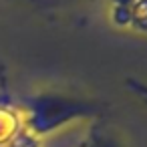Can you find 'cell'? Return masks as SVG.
<instances>
[{
    "label": "cell",
    "mask_w": 147,
    "mask_h": 147,
    "mask_svg": "<svg viewBox=\"0 0 147 147\" xmlns=\"http://www.w3.org/2000/svg\"><path fill=\"white\" fill-rule=\"evenodd\" d=\"M40 147H127V141L121 131L101 115L40 141Z\"/></svg>",
    "instance_id": "2"
},
{
    "label": "cell",
    "mask_w": 147,
    "mask_h": 147,
    "mask_svg": "<svg viewBox=\"0 0 147 147\" xmlns=\"http://www.w3.org/2000/svg\"><path fill=\"white\" fill-rule=\"evenodd\" d=\"M18 2L34 4V6H40V8H49V6H55V4H53V0H18Z\"/></svg>",
    "instance_id": "5"
},
{
    "label": "cell",
    "mask_w": 147,
    "mask_h": 147,
    "mask_svg": "<svg viewBox=\"0 0 147 147\" xmlns=\"http://www.w3.org/2000/svg\"><path fill=\"white\" fill-rule=\"evenodd\" d=\"M109 12L119 28L147 32V0H109Z\"/></svg>",
    "instance_id": "3"
},
{
    "label": "cell",
    "mask_w": 147,
    "mask_h": 147,
    "mask_svg": "<svg viewBox=\"0 0 147 147\" xmlns=\"http://www.w3.org/2000/svg\"><path fill=\"white\" fill-rule=\"evenodd\" d=\"M14 107L24 133L36 141H45L69 127L105 115V105L101 101L57 91L26 95Z\"/></svg>",
    "instance_id": "1"
},
{
    "label": "cell",
    "mask_w": 147,
    "mask_h": 147,
    "mask_svg": "<svg viewBox=\"0 0 147 147\" xmlns=\"http://www.w3.org/2000/svg\"><path fill=\"white\" fill-rule=\"evenodd\" d=\"M2 93H4V89H2V83H0V99H2Z\"/></svg>",
    "instance_id": "7"
},
{
    "label": "cell",
    "mask_w": 147,
    "mask_h": 147,
    "mask_svg": "<svg viewBox=\"0 0 147 147\" xmlns=\"http://www.w3.org/2000/svg\"><path fill=\"white\" fill-rule=\"evenodd\" d=\"M127 87L147 103V85H145V83H139V81H135V79H129V81H127Z\"/></svg>",
    "instance_id": "4"
},
{
    "label": "cell",
    "mask_w": 147,
    "mask_h": 147,
    "mask_svg": "<svg viewBox=\"0 0 147 147\" xmlns=\"http://www.w3.org/2000/svg\"><path fill=\"white\" fill-rule=\"evenodd\" d=\"M59 2H63V0H53V4H55V6H57ZM65 2H75V0H65Z\"/></svg>",
    "instance_id": "6"
}]
</instances>
